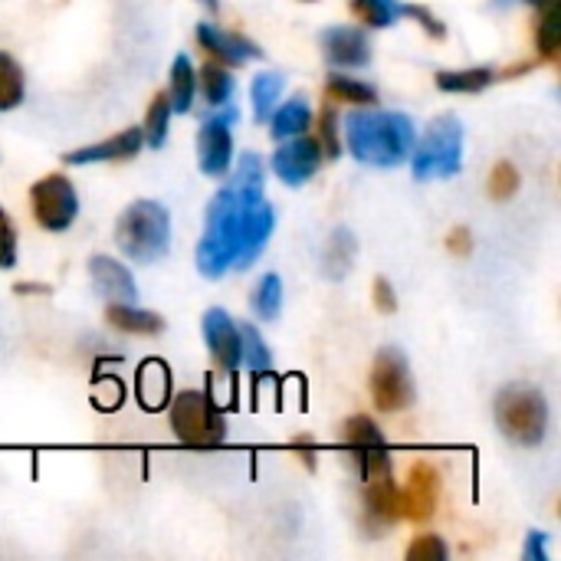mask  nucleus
Returning <instances> with one entry per match:
<instances>
[{"label":"nucleus","mask_w":561,"mask_h":561,"mask_svg":"<svg viewBox=\"0 0 561 561\" xmlns=\"http://www.w3.org/2000/svg\"><path fill=\"white\" fill-rule=\"evenodd\" d=\"M348 151L362 164L394 168L411 158L414 151V122L401 112H365L348 115L345 125Z\"/></svg>","instance_id":"2"},{"label":"nucleus","mask_w":561,"mask_h":561,"mask_svg":"<svg viewBox=\"0 0 561 561\" xmlns=\"http://www.w3.org/2000/svg\"><path fill=\"white\" fill-rule=\"evenodd\" d=\"M447 243H450V250H454V253H460V256H463V253H470V247H473V240H470V230H467V227H457V230L450 233V240H447Z\"/></svg>","instance_id":"41"},{"label":"nucleus","mask_w":561,"mask_h":561,"mask_svg":"<svg viewBox=\"0 0 561 561\" xmlns=\"http://www.w3.org/2000/svg\"><path fill=\"white\" fill-rule=\"evenodd\" d=\"M401 16H414L434 39H444V33H447V26H444L434 13H427L424 7H417V3H404V7H401Z\"/></svg>","instance_id":"37"},{"label":"nucleus","mask_w":561,"mask_h":561,"mask_svg":"<svg viewBox=\"0 0 561 561\" xmlns=\"http://www.w3.org/2000/svg\"><path fill=\"white\" fill-rule=\"evenodd\" d=\"M365 529L371 536L385 533L388 526H394L401 519L398 513V486H394V477L385 473V477H375V480H365Z\"/></svg>","instance_id":"14"},{"label":"nucleus","mask_w":561,"mask_h":561,"mask_svg":"<svg viewBox=\"0 0 561 561\" xmlns=\"http://www.w3.org/2000/svg\"><path fill=\"white\" fill-rule=\"evenodd\" d=\"M319 164H322V148L316 138L306 135H296L273 154V174L289 187H302L306 181H312Z\"/></svg>","instance_id":"11"},{"label":"nucleus","mask_w":561,"mask_h":561,"mask_svg":"<svg viewBox=\"0 0 561 561\" xmlns=\"http://www.w3.org/2000/svg\"><path fill=\"white\" fill-rule=\"evenodd\" d=\"M30 207H33V217L39 227L59 233V230L72 227V220L79 214V197H76V187L69 178L49 174L30 187Z\"/></svg>","instance_id":"7"},{"label":"nucleus","mask_w":561,"mask_h":561,"mask_svg":"<svg viewBox=\"0 0 561 561\" xmlns=\"http://www.w3.org/2000/svg\"><path fill=\"white\" fill-rule=\"evenodd\" d=\"M194 92H197V72H194V62L181 53L174 59V69H171V89H168V102L174 112H187L194 105Z\"/></svg>","instance_id":"22"},{"label":"nucleus","mask_w":561,"mask_h":561,"mask_svg":"<svg viewBox=\"0 0 561 561\" xmlns=\"http://www.w3.org/2000/svg\"><path fill=\"white\" fill-rule=\"evenodd\" d=\"M283 72H260L256 79H253V92H250V99H253V108H256V115L260 118H266L270 112H273V105H276V99H279V92H283Z\"/></svg>","instance_id":"30"},{"label":"nucleus","mask_w":561,"mask_h":561,"mask_svg":"<svg viewBox=\"0 0 561 561\" xmlns=\"http://www.w3.org/2000/svg\"><path fill=\"white\" fill-rule=\"evenodd\" d=\"M253 312L263 319V322H276L279 312H283V279L276 273L263 276L253 289Z\"/></svg>","instance_id":"24"},{"label":"nucleus","mask_w":561,"mask_h":561,"mask_svg":"<svg viewBox=\"0 0 561 561\" xmlns=\"http://www.w3.org/2000/svg\"><path fill=\"white\" fill-rule=\"evenodd\" d=\"M371 398L378 404V411H401V408H411L414 401V381H411V368H408V358L394 348H385L378 358H375V368H371Z\"/></svg>","instance_id":"8"},{"label":"nucleus","mask_w":561,"mask_h":561,"mask_svg":"<svg viewBox=\"0 0 561 561\" xmlns=\"http://www.w3.org/2000/svg\"><path fill=\"white\" fill-rule=\"evenodd\" d=\"M529 3H536L539 10H552V7H559V0H529Z\"/></svg>","instance_id":"43"},{"label":"nucleus","mask_w":561,"mask_h":561,"mask_svg":"<svg viewBox=\"0 0 561 561\" xmlns=\"http://www.w3.org/2000/svg\"><path fill=\"white\" fill-rule=\"evenodd\" d=\"M352 260H355V237L348 230H335L325 247V273L332 279H342L352 270Z\"/></svg>","instance_id":"26"},{"label":"nucleus","mask_w":561,"mask_h":561,"mask_svg":"<svg viewBox=\"0 0 561 561\" xmlns=\"http://www.w3.org/2000/svg\"><path fill=\"white\" fill-rule=\"evenodd\" d=\"M207 3H210V7H214V3H217V0H207Z\"/></svg>","instance_id":"44"},{"label":"nucleus","mask_w":561,"mask_h":561,"mask_svg":"<svg viewBox=\"0 0 561 561\" xmlns=\"http://www.w3.org/2000/svg\"><path fill=\"white\" fill-rule=\"evenodd\" d=\"M197 89H204V99L210 102V105H224L230 95H233V76H230V69L224 66V62H207L204 69H201V79H197Z\"/></svg>","instance_id":"23"},{"label":"nucleus","mask_w":561,"mask_h":561,"mask_svg":"<svg viewBox=\"0 0 561 561\" xmlns=\"http://www.w3.org/2000/svg\"><path fill=\"white\" fill-rule=\"evenodd\" d=\"M546 542H549L546 533H529V539H526V561H549Z\"/></svg>","instance_id":"40"},{"label":"nucleus","mask_w":561,"mask_h":561,"mask_svg":"<svg viewBox=\"0 0 561 561\" xmlns=\"http://www.w3.org/2000/svg\"><path fill=\"white\" fill-rule=\"evenodd\" d=\"M197 39H201V46L217 62H227V66H240L247 59H260L263 56V49L253 39L237 36V33H227V30H217L214 23H197Z\"/></svg>","instance_id":"15"},{"label":"nucleus","mask_w":561,"mask_h":561,"mask_svg":"<svg viewBox=\"0 0 561 561\" xmlns=\"http://www.w3.org/2000/svg\"><path fill=\"white\" fill-rule=\"evenodd\" d=\"M89 273H92V286H95V293H99V296H105L108 302H131V299L138 296L131 273H128L122 263H115L112 256H92Z\"/></svg>","instance_id":"18"},{"label":"nucleus","mask_w":561,"mask_h":561,"mask_svg":"<svg viewBox=\"0 0 561 561\" xmlns=\"http://www.w3.org/2000/svg\"><path fill=\"white\" fill-rule=\"evenodd\" d=\"M440 496V473L431 463H417L408 477V486L398 490V513L411 523H424L434 516Z\"/></svg>","instance_id":"12"},{"label":"nucleus","mask_w":561,"mask_h":561,"mask_svg":"<svg viewBox=\"0 0 561 561\" xmlns=\"http://www.w3.org/2000/svg\"><path fill=\"white\" fill-rule=\"evenodd\" d=\"M309 122H312V108H309V102L302 95H296V99H289L286 105H279L273 112V138H279V141L296 138V135H302L309 128Z\"/></svg>","instance_id":"21"},{"label":"nucleus","mask_w":561,"mask_h":561,"mask_svg":"<svg viewBox=\"0 0 561 561\" xmlns=\"http://www.w3.org/2000/svg\"><path fill=\"white\" fill-rule=\"evenodd\" d=\"M105 319H108V325H115L118 332H128V335H161V329H164L161 316L135 309L131 302H112Z\"/></svg>","instance_id":"19"},{"label":"nucleus","mask_w":561,"mask_h":561,"mask_svg":"<svg viewBox=\"0 0 561 561\" xmlns=\"http://www.w3.org/2000/svg\"><path fill=\"white\" fill-rule=\"evenodd\" d=\"M493 79H496L493 69H457V72L444 69V72H437V89H444V92H483Z\"/></svg>","instance_id":"25"},{"label":"nucleus","mask_w":561,"mask_h":561,"mask_svg":"<svg viewBox=\"0 0 561 561\" xmlns=\"http://www.w3.org/2000/svg\"><path fill=\"white\" fill-rule=\"evenodd\" d=\"M171 427L187 447H220L227 437L224 414L217 401L204 391H184L171 404Z\"/></svg>","instance_id":"6"},{"label":"nucleus","mask_w":561,"mask_h":561,"mask_svg":"<svg viewBox=\"0 0 561 561\" xmlns=\"http://www.w3.org/2000/svg\"><path fill=\"white\" fill-rule=\"evenodd\" d=\"M556 10H559V7H552V10H542V26H539V49H542V56H549V59H556L561 49Z\"/></svg>","instance_id":"34"},{"label":"nucleus","mask_w":561,"mask_h":561,"mask_svg":"<svg viewBox=\"0 0 561 561\" xmlns=\"http://www.w3.org/2000/svg\"><path fill=\"white\" fill-rule=\"evenodd\" d=\"M329 95H335L342 102H352V105H371V102H378V89L375 85L358 82V79H348V76H332L329 79Z\"/></svg>","instance_id":"31"},{"label":"nucleus","mask_w":561,"mask_h":561,"mask_svg":"<svg viewBox=\"0 0 561 561\" xmlns=\"http://www.w3.org/2000/svg\"><path fill=\"white\" fill-rule=\"evenodd\" d=\"M414 178L434 181V178H454L463 161V125L454 115H440L427 125L424 138L414 141Z\"/></svg>","instance_id":"5"},{"label":"nucleus","mask_w":561,"mask_h":561,"mask_svg":"<svg viewBox=\"0 0 561 561\" xmlns=\"http://www.w3.org/2000/svg\"><path fill=\"white\" fill-rule=\"evenodd\" d=\"M375 306L381 312H394L398 309V299H394V289L388 279H375Z\"/></svg>","instance_id":"39"},{"label":"nucleus","mask_w":561,"mask_h":561,"mask_svg":"<svg viewBox=\"0 0 561 561\" xmlns=\"http://www.w3.org/2000/svg\"><path fill=\"white\" fill-rule=\"evenodd\" d=\"M141 141H145V131L141 128H125L105 141H95V145H85V148H76L66 154L69 164H95V161H125V158H135L141 151Z\"/></svg>","instance_id":"17"},{"label":"nucleus","mask_w":561,"mask_h":561,"mask_svg":"<svg viewBox=\"0 0 561 561\" xmlns=\"http://www.w3.org/2000/svg\"><path fill=\"white\" fill-rule=\"evenodd\" d=\"M355 16L371 26V30H385L401 16V3L398 0H352Z\"/></svg>","instance_id":"29"},{"label":"nucleus","mask_w":561,"mask_h":561,"mask_svg":"<svg viewBox=\"0 0 561 561\" xmlns=\"http://www.w3.org/2000/svg\"><path fill=\"white\" fill-rule=\"evenodd\" d=\"M171 394V371L161 362H145L138 371V398L148 411H161Z\"/></svg>","instance_id":"20"},{"label":"nucleus","mask_w":561,"mask_h":561,"mask_svg":"<svg viewBox=\"0 0 561 561\" xmlns=\"http://www.w3.org/2000/svg\"><path fill=\"white\" fill-rule=\"evenodd\" d=\"M447 546L440 536H421L411 549H408V561H447Z\"/></svg>","instance_id":"35"},{"label":"nucleus","mask_w":561,"mask_h":561,"mask_svg":"<svg viewBox=\"0 0 561 561\" xmlns=\"http://www.w3.org/2000/svg\"><path fill=\"white\" fill-rule=\"evenodd\" d=\"M204 342L224 371H237L243 365L240 362V325L230 319V312H224V309L204 312Z\"/></svg>","instance_id":"13"},{"label":"nucleus","mask_w":561,"mask_h":561,"mask_svg":"<svg viewBox=\"0 0 561 561\" xmlns=\"http://www.w3.org/2000/svg\"><path fill=\"white\" fill-rule=\"evenodd\" d=\"M516 191H519V171H516L510 161L496 164V168H493V178H490V194H493L496 201H506V197H513Z\"/></svg>","instance_id":"33"},{"label":"nucleus","mask_w":561,"mask_h":561,"mask_svg":"<svg viewBox=\"0 0 561 561\" xmlns=\"http://www.w3.org/2000/svg\"><path fill=\"white\" fill-rule=\"evenodd\" d=\"M319 148L325 151V158H339V151H342V145H339V128H335V112H332V108L322 112V145H319Z\"/></svg>","instance_id":"38"},{"label":"nucleus","mask_w":561,"mask_h":561,"mask_svg":"<svg viewBox=\"0 0 561 561\" xmlns=\"http://www.w3.org/2000/svg\"><path fill=\"white\" fill-rule=\"evenodd\" d=\"M496 424L519 447H539L549 431V404L529 385H510L496 398Z\"/></svg>","instance_id":"4"},{"label":"nucleus","mask_w":561,"mask_h":561,"mask_svg":"<svg viewBox=\"0 0 561 561\" xmlns=\"http://www.w3.org/2000/svg\"><path fill=\"white\" fill-rule=\"evenodd\" d=\"M118 250L135 263H158L171 247V217L154 201H135L115 224Z\"/></svg>","instance_id":"3"},{"label":"nucleus","mask_w":561,"mask_h":561,"mask_svg":"<svg viewBox=\"0 0 561 561\" xmlns=\"http://www.w3.org/2000/svg\"><path fill=\"white\" fill-rule=\"evenodd\" d=\"M345 444L348 450L355 454L358 467H362V477L365 480H375V477H385L391 473V454H388V444L381 437V431L375 427L371 417H352L345 421Z\"/></svg>","instance_id":"9"},{"label":"nucleus","mask_w":561,"mask_h":561,"mask_svg":"<svg viewBox=\"0 0 561 561\" xmlns=\"http://www.w3.org/2000/svg\"><path fill=\"white\" fill-rule=\"evenodd\" d=\"M16 293H20V296H30V293H49V286H33V283H23V286H16Z\"/></svg>","instance_id":"42"},{"label":"nucleus","mask_w":561,"mask_h":561,"mask_svg":"<svg viewBox=\"0 0 561 561\" xmlns=\"http://www.w3.org/2000/svg\"><path fill=\"white\" fill-rule=\"evenodd\" d=\"M263 158L256 151L240 158L233 178L217 191L207 207L204 237L197 243V270L210 279L224 276L230 266L247 270L260 260L276 214L263 201Z\"/></svg>","instance_id":"1"},{"label":"nucleus","mask_w":561,"mask_h":561,"mask_svg":"<svg viewBox=\"0 0 561 561\" xmlns=\"http://www.w3.org/2000/svg\"><path fill=\"white\" fill-rule=\"evenodd\" d=\"M168 118H171V102H168V92H161L154 95L148 108V122H145V141L151 148H161L168 141Z\"/></svg>","instance_id":"32"},{"label":"nucleus","mask_w":561,"mask_h":561,"mask_svg":"<svg viewBox=\"0 0 561 561\" xmlns=\"http://www.w3.org/2000/svg\"><path fill=\"white\" fill-rule=\"evenodd\" d=\"M23 69L16 66L13 56L0 53V112H10L23 102Z\"/></svg>","instance_id":"28"},{"label":"nucleus","mask_w":561,"mask_h":561,"mask_svg":"<svg viewBox=\"0 0 561 561\" xmlns=\"http://www.w3.org/2000/svg\"><path fill=\"white\" fill-rule=\"evenodd\" d=\"M237 112H224V115H214L201 125V135H197V161H201V171L210 174V178H224L230 171V158H233V138H230V122H233Z\"/></svg>","instance_id":"10"},{"label":"nucleus","mask_w":561,"mask_h":561,"mask_svg":"<svg viewBox=\"0 0 561 561\" xmlns=\"http://www.w3.org/2000/svg\"><path fill=\"white\" fill-rule=\"evenodd\" d=\"M240 362H247V368L256 375L273 368V352L253 325H240Z\"/></svg>","instance_id":"27"},{"label":"nucleus","mask_w":561,"mask_h":561,"mask_svg":"<svg viewBox=\"0 0 561 561\" xmlns=\"http://www.w3.org/2000/svg\"><path fill=\"white\" fill-rule=\"evenodd\" d=\"M322 49L332 66H368L371 59V43L362 30L352 26H332L322 33Z\"/></svg>","instance_id":"16"},{"label":"nucleus","mask_w":561,"mask_h":561,"mask_svg":"<svg viewBox=\"0 0 561 561\" xmlns=\"http://www.w3.org/2000/svg\"><path fill=\"white\" fill-rule=\"evenodd\" d=\"M13 263H16V230L0 207V270H13Z\"/></svg>","instance_id":"36"}]
</instances>
